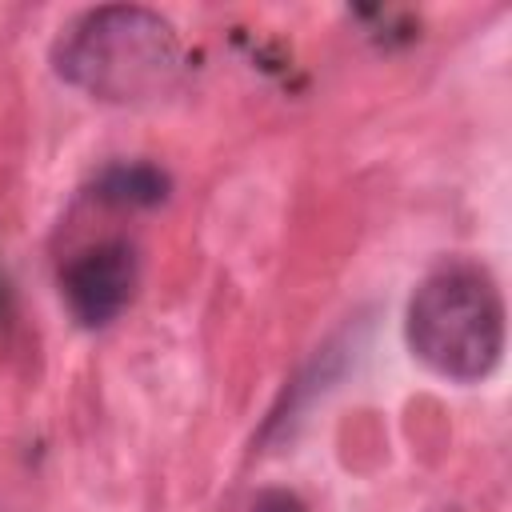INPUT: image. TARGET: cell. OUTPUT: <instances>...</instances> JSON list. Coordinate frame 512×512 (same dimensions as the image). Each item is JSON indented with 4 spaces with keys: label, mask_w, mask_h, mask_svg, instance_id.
Returning <instances> with one entry per match:
<instances>
[{
    "label": "cell",
    "mask_w": 512,
    "mask_h": 512,
    "mask_svg": "<svg viewBox=\"0 0 512 512\" xmlns=\"http://www.w3.org/2000/svg\"><path fill=\"white\" fill-rule=\"evenodd\" d=\"M52 64L100 100H148L176 80L180 40L152 8L104 4L60 28Z\"/></svg>",
    "instance_id": "obj_2"
},
{
    "label": "cell",
    "mask_w": 512,
    "mask_h": 512,
    "mask_svg": "<svg viewBox=\"0 0 512 512\" xmlns=\"http://www.w3.org/2000/svg\"><path fill=\"white\" fill-rule=\"evenodd\" d=\"M504 332L500 284L472 260H452L428 272L404 312V340L412 356L452 384L492 376L504 356Z\"/></svg>",
    "instance_id": "obj_1"
},
{
    "label": "cell",
    "mask_w": 512,
    "mask_h": 512,
    "mask_svg": "<svg viewBox=\"0 0 512 512\" xmlns=\"http://www.w3.org/2000/svg\"><path fill=\"white\" fill-rule=\"evenodd\" d=\"M136 280H140L136 248L128 240H100L64 268L60 288L72 316L84 328H104L128 308Z\"/></svg>",
    "instance_id": "obj_3"
},
{
    "label": "cell",
    "mask_w": 512,
    "mask_h": 512,
    "mask_svg": "<svg viewBox=\"0 0 512 512\" xmlns=\"http://www.w3.org/2000/svg\"><path fill=\"white\" fill-rule=\"evenodd\" d=\"M92 196L116 208H152L168 196V176L152 164H112L100 172Z\"/></svg>",
    "instance_id": "obj_4"
},
{
    "label": "cell",
    "mask_w": 512,
    "mask_h": 512,
    "mask_svg": "<svg viewBox=\"0 0 512 512\" xmlns=\"http://www.w3.org/2000/svg\"><path fill=\"white\" fill-rule=\"evenodd\" d=\"M248 512H308V504L288 488H264Z\"/></svg>",
    "instance_id": "obj_5"
}]
</instances>
